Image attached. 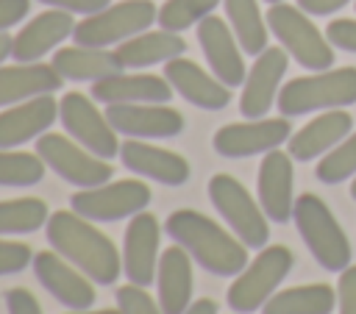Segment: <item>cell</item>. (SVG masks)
Masks as SVG:
<instances>
[{"label": "cell", "instance_id": "obj_48", "mask_svg": "<svg viewBox=\"0 0 356 314\" xmlns=\"http://www.w3.org/2000/svg\"><path fill=\"white\" fill-rule=\"evenodd\" d=\"M353 8H356V0H353Z\"/></svg>", "mask_w": 356, "mask_h": 314}, {"label": "cell", "instance_id": "obj_16", "mask_svg": "<svg viewBox=\"0 0 356 314\" xmlns=\"http://www.w3.org/2000/svg\"><path fill=\"white\" fill-rule=\"evenodd\" d=\"M292 156L284 150H270L264 153L256 175V195L259 203L267 214L270 222H289L292 208H295V170H292Z\"/></svg>", "mask_w": 356, "mask_h": 314}, {"label": "cell", "instance_id": "obj_30", "mask_svg": "<svg viewBox=\"0 0 356 314\" xmlns=\"http://www.w3.org/2000/svg\"><path fill=\"white\" fill-rule=\"evenodd\" d=\"M225 8V19L242 47V53L248 56H259L261 50H267V19L259 11L256 0H222Z\"/></svg>", "mask_w": 356, "mask_h": 314}, {"label": "cell", "instance_id": "obj_29", "mask_svg": "<svg viewBox=\"0 0 356 314\" xmlns=\"http://www.w3.org/2000/svg\"><path fill=\"white\" fill-rule=\"evenodd\" d=\"M337 308V289L328 283H303L278 289L264 306L261 314H331Z\"/></svg>", "mask_w": 356, "mask_h": 314}, {"label": "cell", "instance_id": "obj_25", "mask_svg": "<svg viewBox=\"0 0 356 314\" xmlns=\"http://www.w3.org/2000/svg\"><path fill=\"white\" fill-rule=\"evenodd\" d=\"M156 300L164 314H184L192 303V256L181 245H172L159 256Z\"/></svg>", "mask_w": 356, "mask_h": 314}, {"label": "cell", "instance_id": "obj_12", "mask_svg": "<svg viewBox=\"0 0 356 314\" xmlns=\"http://www.w3.org/2000/svg\"><path fill=\"white\" fill-rule=\"evenodd\" d=\"M292 125L289 117H261V119H245V122H228L217 128L211 136V147L222 158H250L264 156L284 142H289Z\"/></svg>", "mask_w": 356, "mask_h": 314}, {"label": "cell", "instance_id": "obj_18", "mask_svg": "<svg viewBox=\"0 0 356 314\" xmlns=\"http://www.w3.org/2000/svg\"><path fill=\"white\" fill-rule=\"evenodd\" d=\"M197 42L200 50L206 56L209 69L228 86H242L245 83V58H242V47L228 25V19L209 14L206 19L197 22Z\"/></svg>", "mask_w": 356, "mask_h": 314}, {"label": "cell", "instance_id": "obj_11", "mask_svg": "<svg viewBox=\"0 0 356 314\" xmlns=\"http://www.w3.org/2000/svg\"><path fill=\"white\" fill-rule=\"evenodd\" d=\"M58 119L78 144H83L89 153L100 158H114L120 156V139L117 131L111 128L106 111H100L86 94L81 92H67L58 100Z\"/></svg>", "mask_w": 356, "mask_h": 314}, {"label": "cell", "instance_id": "obj_5", "mask_svg": "<svg viewBox=\"0 0 356 314\" xmlns=\"http://www.w3.org/2000/svg\"><path fill=\"white\" fill-rule=\"evenodd\" d=\"M267 28L278 39V44L309 72H323L334 67V47L320 33V28L309 19L300 6L273 3L267 8Z\"/></svg>", "mask_w": 356, "mask_h": 314}, {"label": "cell", "instance_id": "obj_15", "mask_svg": "<svg viewBox=\"0 0 356 314\" xmlns=\"http://www.w3.org/2000/svg\"><path fill=\"white\" fill-rule=\"evenodd\" d=\"M159 247H161V225L156 222L153 214L139 211L131 217L125 225L122 236V275L128 283L136 286H150L156 281V267H159Z\"/></svg>", "mask_w": 356, "mask_h": 314}, {"label": "cell", "instance_id": "obj_38", "mask_svg": "<svg viewBox=\"0 0 356 314\" xmlns=\"http://www.w3.org/2000/svg\"><path fill=\"white\" fill-rule=\"evenodd\" d=\"M337 308H339V314H356V264H350L339 272Z\"/></svg>", "mask_w": 356, "mask_h": 314}, {"label": "cell", "instance_id": "obj_43", "mask_svg": "<svg viewBox=\"0 0 356 314\" xmlns=\"http://www.w3.org/2000/svg\"><path fill=\"white\" fill-rule=\"evenodd\" d=\"M184 314H217V303L211 297H200V300H192Z\"/></svg>", "mask_w": 356, "mask_h": 314}, {"label": "cell", "instance_id": "obj_47", "mask_svg": "<svg viewBox=\"0 0 356 314\" xmlns=\"http://www.w3.org/2000/svg\"><path fill=\"white\" fill-rule=\"evenodd\" d=\"M264 3H270V6H273V3H284V0H264Z\"/></svg>", "mask_w": 356, "mask_h": 314}, {"label": "cell", "instance_id": "obj_6", "mask_svg": "<svg viewBox=\"0 0 356 314\" xmlns=\"http://www.w3.org/2000/svg\"><path fill=\"white\" fill-rule=\"evenodd\" d=\"M209 200L242 245H248L250 250L267 247L270 220H267L261 203L245 189L242 181H236L228 172L211 175L209 178Z\"/></svg>", "mask_w": 356, "mask_h": 314}, {"label": "cell", "instance_id": "obj_21", "mask_svg": "<svg viewBox=\"0 0 356 314\" xmlns=\"http://www.w3.org/2000/svg\"><path fill=\"white\" fill-rule=\"evenodd\" d=\"M58 117V103L53 94H39L0 111V150H14L31 139H39L50 131Z\"/></svg>", "mask_w": 356, "mask_h": 314}, {"label": "cell", "instance_id": "obj_19", "mask_svg": "<svg viewBox=\"0 0 356 314\" xmlns=\"http://www.w3.org/2000/svg\"><path fill=\"white\" fill-rule=\"evenodd\" d=\"M120 161L125 170L150 178L161 186H181L189 181V161L181 153L167 147H156L147 139H125L120 142Z\"/></svg>", "mask_w": 356, "mask_h": 314}, {"label": "cell", "instance_id": "obj_31", "mask_svg": "<svg viewBox=\"0 0 356 314\" xmlns=\"http://www.w3.org/2000/svg\"><path fill=\"white\" fill-rule=\"evenodd\" d=\"M50 220L47 203L39 197H14L0 200V236H22L44 228Z\"/></svg>", "mask_w": 356, "mask_h": 314}, {"label": "cell", "instance_id": "obj_45", "mask_svg": "<svg viewBox=\"0 0 356 314\" xmlns=\"http://www.w3.org/2000/svg\"><path fill=\"white\" fill-rule=\"evenodd\" d=\"M67 314H120V308H70Z\"/></svg>", "mask_w": 356, "mask_h": 314}, {"label": "cell", "instance_id": "obj_46", "mask_svg": "<svg viewBox=\"0 0 356 314\" xmlns=\"http://www.w3.org/2000/svg\"><path fill=\"white\" fill-rule=\"evenodd\" d=\"M350 197H353V200H356V178H353V181H350Z\"/></svg>", "mask_w": 356, "mask_h": 314}, {"label": "cell", "instance_id": "obj_3", "mask_svg": "<svg viewBox=\"0 0 356 314\" xmlns=\"http://www.w3.org/2000/svg\"><path fill=\"white\" fill-rule=\"evenodd\" d=\"M275 103L284 117L348 108L356 103V67H331L323 72L292 78L281 86Z\"/></svg>", "mask_w": 356, "mask_h": 314}, {"label": "cell", "instance_id": "obj_26", "mask_svg": "<svg viewBox=\"0 0 356 314\" xmlns=\"http://www.w3.org/2000/svg\"><path fill=\"white\" fill-rule=\"evenodd\" d=\"M61 75L56 72L53 64L31 61V64H11L0 67V108L14 106L39 94H53L61 86Z\"/></svg>", "mask_w": 356, "mask_h": 314}, {"label": "cell", "instance_id": "obj_24", "mask_svg": "<svg viewBox=\"0 0 356 314\" xmlns=\"http://www.w3.org/2000/svg\"><path fill=\"white\" fill-rule=\"evenodd\" d=\"M353 131V117L345 108L320 111L314 119H309L300 131H295L286 142V153L295 161H312L334 150L348 133Z\"/></svg>", "mask_w": 356, "mask_h": 314}, {"label": "cell", "instance_id": "obj_34", "mask_svg": "<svg viewBox=\"0 0 356 314\" xmlns=\"http://www.w3.org/2000/svg\"><path fill=\"white\" fill-rule=\"evenodd\" d=\"M314 175H317V181H323L328 186H337L348 178H356V131H350L334 150L320 156Z\"/></svg>", "mask_w": 356, "mask_h": 314}, {"label": "cell", "instance_id": "obj_32", "mask_svg": "<svg viewBox=\"0 0 356 314\" xmlns=\"http://www.w3.org/2000/svg\"><path fill=\"white\" fill-rule=\"evenodd\" d=\"M44 167L39 153L0 150V186H36L44 178Z\"/></svg>", "mask_w": 356, "mask_h": 314}, {"label": "cell", "instance_id": "obj_14", "mask_svg": "<svg viewBox=\"0 0 356 314\" xmlns=\"http://www.w3.org/2000/svg\"><path fill=\"white\" fill-rule=\"evenodd\" d=\"M106 117L125 139H170L184 131V117L167 103H114Z\"/></svg>", "mask_w": 356, "mask_h": 314}, {"label": "cell", "instance_id": "obj_36", "mask_svg": "<svg viewBox=\"0 0 356 314\" xmlns=\"http://www.w3.org/2000/svg\"><path fill=\"white\" fill-rule=\"evenodd\" d=\"M33 250L25 242H11V239H0V278L3 275H17L25 267L33 264Z\"/></svg>", "mask_w": 356, "mask_h": 314}, {"label": "cell", "instance_id": "obj_44", "mask_svg": "<svg viewBox=\"0 0 356 314\" xmlns=\"http://www.w3.org/2000/svg\"><path fill=\"white\" fill-rule=\"evenodd\" d=\"M14 53V36H8L6 31L0 33V67H3V61L8 58Z\"/></svg>", "mask_w": 356, "mask_h": 314}, {"label": "cell", "instance_id": "obj_37", "mask_svg": "<svg viewBox=\"0 0 356 314\" xmlns=\"http://www.w3.org/2000/svg\"><path fill=\"white\" fill-rule=\"evenodd\" d=\"M325 39L345 53H356V19H348V17L331 19L325 28Z\"/></svg>", "mask_w": 356, "mask_h": 314}, {"label": "cell", "instance_id": "obj_22", "mask_svg": "<svg viewBox=\"0 0 356 314\" xmlns=\"http://www.w3.org/2000/svg\"><path fill=\"white\" fill-rule=\"evenodd\" d=\"M75 31V19L70 11L61 8H47L42 14H36L31 22H25L17 36H14V53L11 58L19 64H31L44 58V53L56 50V44H61L64 39H70Z\"/></svg>", "mask_w": 356, "mask_h": 314}, {"label": "cell", "instance_id": "obj_8", "mask_svg": "<svg viewBox=\"0 0 356 314\" xmlns=\"http://www.w3.org/2000/svg\"><path fill=\"white\" fill-rule=\"evenodd\" d=\"M156 17L159 11L153 0H120L75 22L72 39L75 44H86V47H111V44L117 47L131 36L147 31L156 22Z\"/></svg>", "mask_w": 356, "mask_h": 314}, {"label": "cell", "instance_id": "obj_41", "mask_svg": "<svg viewBox=\"0 0 356 314\" xmlns=\"http://www.w3.org/2000/svg\"><path fill=\"white\" fill-rule=\"evenodd\" d=\"M31 11V0H0V33L22 22Z\"/></svg>", "mask_w": 356, "mask_h": 314}, {"label": "cell", "instance_id": "obj_35", "mask_svg": "<svg viewBox=\"0 0 356 314\" xmlns=\"http://www.w3.org/2000/svg\"><path fill=\"white\" fill-rule=\"evenodd\" d=\"M114 297H117L120 314H164L161 306H159V300H153L145 286H136V283L117 286Z\"/></svg>", "mask_w": 356, "mask_h": 314}, {"label": "cell", "instance_id": "obj_4", "mask_svg": "<svg viewBox=\"0 0 356 314\" xmlns=\"http://www.w3.org/2000/svg\"><path fill=\"white\" fill-rule=\"evenodd\" d=\"M292 222L306 245V250L314 256V261L328 272H342L350 267V242L331 208L312 192H303L295 197Z\"/></svg>", "mask_w": 356, "mask_h": 314}, {"label": "cell", "instance_id": "obj_39", "mask_svg": "<svg viewBox=\"0 0 356 314\" xmlns=\"http://www.w3.org/2000/svg\"><path fill=\"white\" fill-rule=\"evenodd\" d=\"M6 308L8 314H42V306L33 297V292L22 286H14L6 292Z\"/></svg>", "mask_w": 356, "mask_h": 314}, {"label": "cell", "instance_id": "obj_9", "mask_svg": "<svg viewBox=\"0 0 356 314\" xmlns=\"http://www.w3.org/2000/svg\"><path fill=\"white\" fill-rule=\"evenodd\" d=\"M150 186L136 178L106 181L92 189H78L70 197V208L89 222H120L150 206Z\"/></svg>", "mask_w": 356, "mask_h": 314}, {"label": "cell", "instance_id": "obj_13", "mask_svg": "<svg viewBox=\"0 0 356 314\" xmlns=\"http://www.w3.org/2000/svg\"><path fill=\"white\" fill-rule=\"evenodd\" d=\"M289 67V53L284 47H267L256 56L253 67L245 75L242 94H239V111L245 119H261L275 106L281 81Z\"/></svg>", "mask_w": 356, "mask_h": 314}, {"label": "cell", "instance_id": "obj_1", "mask_svg": "<svg viewBox=\"0 0 356 314\" xmlns=\"http://www.w3.org/2000/svg\"><path fill=\"white\" fill-rule=\"evenodd\" d=\"M44 233L47 245L70 264H75L86 278H92V283H117L122 272V256L114 242L103 231H97L86 217L75 214L72 208L53 211L44 225Z\"/></svg>", "mask_w": 356, "mask_h": 314}, {"label": "cell", "instance_id": "obj_33", "mask_svg": "<svg viewBox=\"0 0 356 314\" xmlns=\"http://www.w3.org/2000/svg\"><path fill=\"white\" fill-rule=\"evenodd\" d=\"M222 0H164V6L159 8V28L181 33L192 25H197L200 19H206L209 14H214V8Z\"/></svg>", "mask_w": 356, "mask_h": 314}, {"label": "cell", "instance_id": "obj_42", "mask_svg": "<svg viewBox=\"0 0 356 314\" xmlns=\"http://www.w3.org/2000/svg\"><path fill=\"white\" fill-rule=\"evenodd\" d=\"M348 3H353V0H298V6L312 17H328Z\"/></svg>", "mask_w": 356, "mask_h": 314}, {"label": "cell", "instance_id": "obj_28", "mask_svg": "<svg viewBox=\"0 0 356 314\" xmlns=\"http://www.w3.org/2000/svg\"><path fill=\"white\" fill-rule=\"evenodd\" d=\"M56 72L64 81H100L114 72H122V64L111 47H86V44H70L53 53Z\"/></svg>", "mask_w": 356, "mask_h": 314}, {"label": "cell", "instance_id": "obj_17", "mask_svg": "<svg viewBox=\"0 0 356 314\" xmlns=\"http://www.w3.org/2000/svg\"><path fill=\"white\" fill-rule=\"evenodd\" d=\"M33 272L36 281L67 308H92L95 306V286L92 278H86L75 264H70L64 256H58L53 247L33 256Z\"/></svg>", "mask_w": 356, "mask_h": 314}, {"label": "cell", "instance_id": "obj_20", "mask_svg": "<svg viewBox=\"0 0 356 314\" xmlns=\"http://www.w3.org/2000/svg\"><path fill=\"white\" fill-rule=\"evenodd\" d=\"M164 78L170 81V86L186 103H192L203 111H220L231 103V89L214 72H206L192 58L178 56V58L167 61L164 64Z\"/></svg>", "mask_w": 356, "mask_h": 314}, {"label": "cell", "instance_id": "obj_2", "mask_svg": "<svg viewBox=\"0 0 356 314\" xmlns=\"http://www.w3.org/2000/svg\"><path fill=\"white\" fill-rule=\"evenodd\" d=\"M167 236L181 245L195 264L217 278H234L248 267V245H242L234 231H225L211 217L195 208H178L164 220Z\"/></svg>", "mask_w": 356, "mask_h": 314}, {"label": "cell", "instance_id": "obj_10", "mask_svg": "<svg viewBox=\"0 0 356 314\" xmlns=\"http://www.w3.org/2000/svg\"><path fill=\"white\" fill-rule=\"evenodd\" d=\"M36 153L53 170L61 181L78 186V189H92L106 181H111V164L95 153H89L83 144H78L72 136L67 139L64 133H42L36 139Z\"/></svg>", "mask_w": 356, "mask_h": 314}, {"label": "cell", "instance_id": "obj_27", "mask_svg": "<svg viewBox=\"0 0 356 314\" xmlns=\"http://www.w3.org/2000/svg\"><path fill=\"white\" fill-rule=\"evenodd\" d=\"M122 69H145L153 64H167L186 53V42L172 31H142L128 42L114 47Z\"/></svg>", "mask_w": 356, "mask_h": 314}, {"label": "cell", "instance_id": "obj_7", "mask_svg": "<svg viewBox=\"0 0 356 314\" xmlns=\"http://www.w3.org/2000/svg\"><path fill=\"white\" fill-rule=\"evenodd\" d=\"M295 264V256L286 245H267L259 250L256 258L248 261V267L234 275V283L225 292L228 306L236 314H253L261 311V306L278 292V283L289 275Z\"/></svg>", "mask_w": 356, "mask_h": 314}, {"label": "cell", "instance_id": "obj_40", "mask_svg": "<svg viewBox=\"0 0 356 314\" xmlns=\"http://www.w3.org/2000/svg\"><path fill=\"white\" fill-rule=\"evenodd\" d=\"M42 6L47 8H61V11H70V14H97L103 11L106 6H111V0H39Z\"/></svg>", "mask_w": 356, "mask_h": 314}, {"label": "cell", "instance_id": "obj_23", "mask_svg": "<svg viewBox=\"0 0 356 314\" xmlns=\"http://www.w3.org/2000/svg\"><path fill=\"white\" fill-rule=\"evenodd\" d=\"M175 89L164 75L150 72H114L92 83V100L114 106V103H170Z\"/></svg>", "mask_w": 356, "mask_h": 314}]
</instances>
